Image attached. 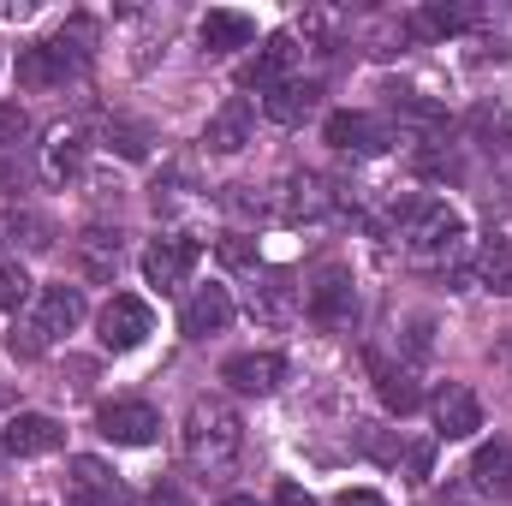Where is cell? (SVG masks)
<instances>
[{
	"mask_svg": "<svg viewBox=\"0 0 512 506\" xmlns=\"http://www.w3.org/2000/svg\"><path fill=\"white\" fill-rule=\"evenodd\" d=\"M239 453H245V423H239V411L227 405V399H191V411H185V459L197 465V471H209V477H227L233 465H239Z\"/></svg>",
	"mask_w": 512,
	"mask_h": 506,
	"instance_id": "6da1fadb",
	"label": "cell"
},
{
	"mask_svg": "<svg viewBox=\"0 0 512 506\" xmlns=\"http://www.w3.org/2000/svg\"><path fill=\"white\" fill-rule=\"evenodd\" d=\"M6 352H12V358H42V352H48V334H42L36 322H12Z\"/></svg>",
	"mask_w": 512,
	"mask_h": 506,
	"instance_id": "83f0119b",
	"label": "cell"
},
{
	"mask_svg": "<svg viewBox=\"0 0 512 506\" xmlns=\"http://www.w3.org/2000/svg\"><path fill=\"white\" fill-rule=\"evenodd\" d=\"M0 459H6V447H0Z\"/></svg>",
	"mask_w": 512,
	"mask_h": 506,
	"instance_id": "f35d334b",
	"label": "cell"
},
{
	"mask_svg": "<svg viewBox=\"0 0 512 506\" xmlns=\"http://www.w3.org/2000/svg\"><path fill=\"white\" fill-rule=\"evenodd\" d=\"M197 36H203V54H233V48H251L256 42V18L251 12H233V6H215V12H203Z\"/></svg>",
	"mask_w": 512,
	"mask_h": 506,
	"instance_id": "ac0fdd59",
	"label": "cell"
},
{
	"mask_svg": "<svg viewBox=\"0 0 512 506\" xmlns=\"http://www.w3.org/2000/svg\"><path fill=\"white\" fill-rule=\"evenodd\" d=\"M399 239H405V256L417 268H447L465 245V215L453 203H417V215H411V227Z\"/></svg>",
	"mask_w": 512,
	"mask_h": 506,
	"instance_id": "7a4b0ae2",
	"label": "cell"
},
{
	"mask_svg": "<svg viewBox=\"0 0 512 506\" xmlns=\"http://www.w3.org/2000/svg\"><path fill=\"white\" fill-rule=\"evenodd\" d=\"M221 262H227V268H256V239L227 233V239H221Z\"/></svg>",
	"mask_w": 512,
	"mask_h": 506,
	"instance_id": "4dcf8cb0",
	"label": "cell"
},
{
	"mask_svg": "<svg viewBox=\"0 0 512 506\" xmlns=\"http://www.w3.org/2000/svg\"><path fill=\"white\" fill-rule=\"evenodd\" d=\"M84 149H90L84 126H54V131H48V143H42V179H48V185H66V179H78V167H84Z\"/></svg>",
	"mask_w": 512,
	"mask_h": 506,
	"instance_id": "d6986e66",
	"label": "cell"
},
{
	"mask_svg": "<svg viewBox=\"0 0 512 506\" xmlns=\"http://www.w3.org/2000/svg\"><path fill=\"white\" fill-rule=\"evenodd\" d=\"M316 108H322V84H316V78H286L280 90L262 96V114H268L274 126H304Z\"/></svg>",
	"mask_w": 512,
	"mask_h": 506,
	"instance_id": "2e32d148",
	"label": "cell"
},
{
	"mask_svg": "<svg viewBox=\"0 0 512 506\" xmlns=\"http://www.w3.org/2000/svg\"><path fill=\"white\" fill-rule=\"evenodd\" d=\"M292 66H298V36H292V30H280V36H268V42H262V54L239 72V84L268 96V90H280V84H286V72H292Z\"/></svg>",
	"mask_w": 512,
	"mask_h": 506,
	"instance_id": "8fae6325",
	"label": "cell"
},
{
	"mask_svg": "<svg viewBox=\"0 0 512 506\" xmlns=\"http://www.w3.org/2000/svg\"><path fill=\"white\" fill-rule=\"evenodd\" d=\"M12 233H18V215H0V245H6Z\"/></svg>",
	"mask_w": 512,
	"mask_h": 506,
	"instance_id": "d590c367",
	"label": "cell"
},
{
	"mask_svg": "<svg viewBox=\"0 0 512 506\" xmlns=\"http://www.w3.org/2000/svg\"><path fill=\"white\" fill-rule=\"evenodd\" d=\"M292 310H298V286L286 280V274H274V280H262L251 292V316L256 322H268V328H280V322H292Z\"/></svg>",
	"mask_w": 512,
	"mask_h": 506,
	"instance_id": "603a6c76",
	"label": "cell"
},
{
	"mask_svg": "<svg viewBox=\"0 0 512 506\" xmlns=\"http://www.w3.org/2000/svg\"><path fill=\"white\" fill-rule=\"evenodd\" d=\"M30 298V274L18 262H0V310H18Z\"/></svg>",
	"mask_w": 512,
	"mask_h": 506,
	"instance_id": "f1b7e54d",
	"label": "cell"
},
{
	"mask_svg": "<svg viewBox=\"0 0 512 506\" xmlns=\"http://www.w3.org/2000/svg\"><path fill=\"white\" fill-rule=\"evenodd\" d=\"M334 506H387V501L376 495V489H346V495H340Z\"/></svg>",
	"mask_w": 512,
	"mask_h": 506,
	"instance_id": "836d02e7",
	"label": "cell"
},
{
	"mask_svg": "<svg viewBox=\"0 0 512 506\" xmlns=\"http://www.w3.org/2000/svg\"><path fill=\"white\" fill-rule=\"evenodd\" d=\"M149 506H191V501H185L179 489H155V495H149Z\"/></svg>",
	"mask_w": 512,
	"mask_h": 506,
	"instance_id": "e575fe53",
	"label": "cell"
},
{
	"mask_svg": "<svg viewBox=\"0 0 512 506\" xmlns=\"http://www.w3.org/2000/svg\"><path fill=\"white\" fill-rule=\"evenodd\" d=\"M370 381H376V393H382L387 411H417L423 405V387H417V376L405 370V364H393V358H382V352H370Z\"/></svg>",
	"mask_w": 512,
	"mask_h": 506,
	"instance_id": "7402d4cb",
	"label": "cell"
},
{
	"mask_svg": "<svg viewBox=\"0 0 512 506\" xmlns=\"http://www.w3.org/2000/svg\"><path fill=\"white\" fill-rule=\"evenodd\" d=\"M221 506H256V501H251V495H227Z\"/></svg>",
	"mask_w": 512,
	"mask_h": 506,
	"instance_id": "8d00e7d4",
	"label": "cell"
},
{
	"mask_svg": "<svg viewBox=\"0 0 512 506\" xmlns=\"http://www.w3.org/2000/svg\"><path fill=\"white\" fill-rule=\"evenodd\" d=\"M60 441H66V429H60L54 417H42V411H18V417L6 423V435H0V447H6L12 459H42V453H60Z\"/></svg>",
	"mask_w": 512,
	"mask_h": 506,
	"instance_id": "30bf717a",
	"label": "cell"
},
{
	"mask_svg": "<svg viewBox=\"0 0 512 506\" xmlns=\"http://www.w3.org/2000/svg\"><path fill=\"white\" fill-rule=\"evenodd\" d=\"M411 167H417L423 179H447V185H453V179L465 173V161H459V155H453L447 143H423V149L411 155Z\"/></svg>",
	"mask_w": 512,
	"mask_h": 506,
	"instance_id": "484cf974",
	"label": "cell"
},
{
	"mask_svg": "<svg viewBox=\"0 0 512 506\" xmlns=\"http://www.w3.org/2000/svg\"><path fill=\"white\" fill-rule=\"evenodd\" d=\"M477 429H483V405H477V393L459 387V381H447V387L435 393V435H441V441H471Z\"/></svg>",
	"mask_w": 512,
	"mask_h": 506,
	"instance_id": "9c48e42d",
	"label": "cell"
},
{
	"mask_svg": "<svg viewBox=\"0 0 512 506\" xmlns=\"http://www.w3.org/2000/svg\"><path fill=\"white\" fill-rule=\"evenodd\" d=\"M268 203H274V215L280 221H316V215H328V179H316V173H292L280 191H268Z\"/></svg>",
	"mask_w": 512,
	"mask_h": 506,
	"instance_id": "7c38bea8",
	"label": "cell"
},
{
	"mask_svg": "<svg viewBox=\"0 0 512 506\" xmlns=\"http://www.w3.org/2000/svg\"><path fill=\"white\" fill-rule=\"evenodd\" d=\"M6 405H12V387H6V381H0V411H6Z\"/></svg>",
	"mask_w": 512,
	"mask_h": 506,
	"instance_id": "74e56055",
	"label": "cell"
},
{
	"mask_svg": "<svg viewBox=\"0 0 512 506\" xmlns=\"http://www.w3.org/2000/svg\"><path fill=\"white\" fill-rule=\"evenodd\" d=\"M233 322V292L227 286H197L191 298H185V310H179V328L191 334V340H209V334H221Z\"/></svg>",
	"mask_w": 512,
	"mask_h": 506,
	"instance_id": "9a60e30c",
	"label": "cell"
},
{
	"mask_svg": "<svg viewBox=\"0 0 512 506\" xmlns=\"http://www.w3.org/2000/svg\"><path fill=\"white\" fill-rule=\"evenodd\" d=\"M66 506H131V489L120 483V471H108L102 459L78 453L66 465Z\"/></svg>",
	"mask_w": 512,
	"mask_h": 506,
	"instance_id": "8992f818",
	"label": "cell"
},
{
	"mask_svg": "<svg viewBox=\"0 0 512 506\" xmlns=\"http://www.w3.org/2000/svg\"><path fill=\"white\" fill-rule=\"evenodd\" d=\"M471 280L483 292H512V239H483V251L471 262Z\"/></svg>",
	"mask_w": 512,
	"mask_h": 506,
	"instance_id": "cb8c5ba5",
	"label": "cell"
},
{
	"mask_svg": "<svg viewBox=\"0 0 512 506\" xmlns=\"http://www.w3.org/2000/svg\"><path fill=\"white\" fill-rule=\"evenodd\" d=\"M30 137V114L18 102H0V149H18Z\"/></svg>",
	"mask_w": 512,
	"mask_h": 506,
	"instance_id": "f546056e",
	"label": "cell"
},
{
	"mask_svg": "<svg viewBox=\"0 0 512 506\" xmlns=\"http://www.w3.org/2000/svg\"><path fill=\"white\" fill-rule=\"evenodd\" d=\"M120 256H126V233L120 227H84L78 233V268H84V280H114Z\"/></svg>",
	"mask_w": 512,
	"mask_h": 506,
	"instance_id": "e0dca14e",
	"label": "cell"
},
{
	"mask_svg": "<svg viewBox=\"0 0 512 506\" xmlns=\"http://www.w3.org/2000/svg\"><path fill=\"white\" fill-rule=\"evenodd\" d=\"M429 459H435V447H429V441L405 447V471H411V483H423V477H429Z\"/></svg>",
	"mask_w": 512,
	"mask_h": 506,
	"instance_id": "1f68e13d",
	"label": "cell"
},
{
	"mask_svg": "<svg viewBox=\"0 0 512 506\" xmlns=\"http://www.w3.org/2000/svg\"><path fill=\"white\" fill-rule=\"evenodd\" d=\"M471 24H477L471 6H423V12L411 18L417 36H459V30H471Z\"/></svg>",
	"mask_w": 512,
	"mask_h": 506,
	"instance_id": "d4e9b609",
	"label": "cell"
},
{
	"mask_svg": "<svg viewBox=\"0 0 512 506\" xmlns=\"http://www.w3.org/2000/svg\"><path fill=\"white\" fill-rule=\"evenodd\" d=\"M108 149L126 155V161H149V131L137 120H108Z\"/></svg>",
	"mask_w": 512,
	"mask_h": 506,
	"instance_id": "4316f807",
	"label": "cell"
},
{
	"mask_svg": "<svg viewBox=\"0 0 512 506\" xmlns=\"http://www.w3.org/2000/svg\"><path fill=\"white\" fill-rule=\"evenodd\" d=\"M96 435L114 441V447H149L161 435V411L149 399H108L96 411Z\"/></svg>",
	"mask_w": 512,
	"mask_h": 506,
	"instance_id": "5b68a950",
	"label": "cell"
},
{
	"mask_svg": "<svg viewBox=\"0 0 512 506\" xmlns=\"http://www.w3.org/2000/svg\"><path fill=\"white\" fill-rule=\"evenodd\" d=\"M245 143H251V102L233 96V102H221V114L203 126V149H209V155H239Z\"/></svg>",
	"mask_w": 512,
	"mask_h": 506,
	"instance_id": "44dd1931",
	"label": "cell"
},
{
	"mask_svg": "<svg viewBox=\"0 0 512 506\" xmlns=\"http://www.w3.org/2000/svg\"><path fill=\"white\" fill-rule=\"evenodd\" d=\"M322 137L340 149V155H382L387 143H393V131H387V120H376V114H352V108H340V114H328V126H322Z\"/></svg>",
	"mask_w": 512,
	"mask_h": 506,
	"instance_id": "ba28073f",
	"label": "cell"
},
{
	"mask_svg": "<svg viewBox=\"0 0 512 506\" xmlns=\"http://www.w3.org/2000/svg\"><path fill=\"white\" fill-rule=\"evenodd\" d=\"M84 316H90L84 292L60 280V286H42V292H36V316H30V322H36V328H42L48 340H60V334H72V328H78Z\"/></svg>",
	"mask_w": 512,
	"mask_h": 506,
	"instance_id": "4fadbf2b",
	"label": "cell"
},
{
	"mask_svg": "<svg viewBox=\"0 0 512 506\" xmlns=\"http://www.w3.org/2000/svg\"><path fill=\"white\" fill-rule=\"evenodd\" d=\"M221 381L233 393H274L286 381V358L280 352H239V358L221 364Z\"/></svg>",
	"mask_w": 512,
	"mask_h": 506,
	"instance_id": "5bb4252c",
	"label": "cell"
},
{
	"mask_svg": "<svg viewBox=\"0 0 512 506\" xmlns=\"http://www.w3.org/2000/svg\"><path fill=\"white\" fill-rule=\"evenodd\" d=\"M274 506H316V501H310L304 483H280V489H274Z\"/></svg>",
	"mask_w": 512,
	"mask_h": 506,
	"instance_id": "d6a6232c",
	"label": "cell"
},
{
	"mask_svg": "<svg viewBox=\"0 0 512 506\" xmlns=\"http://www.w3.org/2000/svg\"><path fill=\"white\" fill-rule=\"evenodd\" d=\"M197 239H185V233H167V239H155L149 251H143V280L149 286H161V292H173V286H185L191 280V268H197Z\"/></svg>",
	"mask_w": 512,
	"mask_h": 506,
	"instance_id": "52a82bcc",
	"label": "cell"
},
{
	"mask_svg": "<svg viewBox=\"0 0 512 506\" xmlns=\"http://www.w3.org/2000/svg\"><path fill=\"white\" fill-rule=\"evenodd\" d=\"M96 334H102L108 352H137V346L155 334V310H149L143 298H131V292H114V298L102 304V316H96Z\"/></svg>",
	"mask_w": 512,
	"mask_h": 506,
	"instance_id": "277c9868",
	"label": "cell"
},
{
	"mask_svg": "<svg viewBox=\"0 0 512 506\" xmlns=\"http://www.w3.org/2000/svg\"><path fill=\"white\" fill-rule=\"evenodd\" d=\"M304 310H310V322H322V328L346 334V328L358 322V280H352L346 268H322V274L310 280Z\"/></svg>",
	"mask_w": 512,
	"mask_h": 506,
	"instance_id": "3957f363",
	"label": "cell"
},
{
	"mask_svg": "<svg viewBox=\"0 0 512 506\" xmlns=\"http://www.w3.org/2000/svg\"><path fill=\"white\" fill-rule=\"evenodd\" d=\"M471 489L483 501H512V441H489L471 459Z\"/></svg>",
	"mask_w": 512,
	"mask_h": 506,
	"instance_id": "ffe728a7",
	"label": "cell"
}]
</instances>
